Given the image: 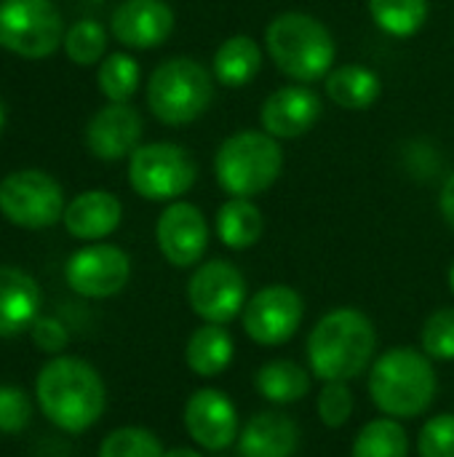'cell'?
<instances>
[{
  "label": "cell",
  "instance_id": "obj_1",
  "mask_svg": "<svg viewBox=\"0 0 454 457\" xmlns=\"http://www.w3.org/2000/svg\"><path fill=\"white\" fill-rule=\"evenodd\" d=\"M308 370L321 383H351L369 372L377 359V327L359 308H332L324 313L305 340Z\"/></svg>",
  "mask_w": 454,
  "mask_h": 457
},
{
  "label": "cell",
  "instance_id": "obj_2",
  "mask_svg": "<svg viewBox=\"0 0 454 457\" xmlns=\"http://www.w3.org/2000/svg\"><path fill=\"white\" fill-rule=\"evenodd\" d=\"M35 396L48 423L67 434L88 431L99 423L107 407L102 375L75 356H54L37 375Z\"/></svg>",
  "mask_w": 454,
  "mask_h": 457
},
{
  "label": "cell",
  "instance_id": "obj_3",
  "mask_svg": "<svg viewBox=\"0 0 454 457\" xmlns=\"http://www.w3.org/2000/svg\"><path fill=\"white\" fill-rule=\"evenodd\" d=\"M372 404L396 420L423 418L439 396V375L433 359L423 348L393 345L383 351L367 378Z\"/></svg>",
  "mask_w": 454,
  "mask_h": 457
},
{
  "label": "cell",
  "instance_id": "obj_4",
  "mask_svg": "<svg viewBox=\"0 0 454 457\" xmlns=\"http://www.w3.org/2000/svg\"><path fill=\"white\" fill-rule=\"evenodd\" d=\"M265 48L278 72L294 83H316L334 70L337 43L329 27L302 11L273 16L265 29Z\"/></svg>",
  "mask_w": 454,
  "mask_h": 457
},
{
  "label": "cell",
  "instance_id": "obj_5",
  "mask_svg": "<svg viewBox=\"0 0 454 457\" xmlns=\"http://www.w3.org/2000/svg\"><path fill=\"white\" fill-rule=\"evenodd\" d=\"M284 171V150L268 131L230 134L214 155L217 185L230 198H257L270 190Z\"/></svg>",
  "mask_w": 454,
  "mask_h": 457
},
{
  "label": "cell",
  "instance_id": "obj_6",
  "mask_svg": "<svg viewBox=\"0 0 454 457\" xmlns=\"http://www.w3.org/2000/svg\"><path fill=\"white\" fill-rule=\"evenodd\" d=\"M217 78L198 59L171 56L147 80V107L163 126H187L214 102Z\"/></svg>",
  "mask_w": 454,
  "mask_h": 457
},
{
  "label": "cell",
  "instance_id": "obj_7",
  "mask_svg": "<svg viewBox=\"0 0 454 457\" xmlns=\"http://www.w3.org/2000/svg\"><path fill=\"white\" fill-rule=\"evenodd\" d=\"M198 179V166L182 145L147 142L128 155V185L144 201H177Z\"/></svg>",
  "mask_w": 454,
  "mask_h": 457
},
{
  "label": "cell",
  "instance_id": "obj_8",
  "mask_svg": "<svg viewBox=\"0 0 454 457\" xmlns=\"http://www.w3.org/2000/svg\"><path fill=\"white\" fill-rule=\"evenodd\" d=\"M64 43V21L54 0H0V46L45 59Z\"/></svg>",
  "mask_w": 454,
  "mask_h": 457
},
{
  "label": "cell",
  "instance_id": "obj_9",
  "mask_svg": "<svg viewBox=\"0 0 454 457\" xmlns=\"http://www.w3.org/2000/svg\"><path fill=\"white\" fill-rule=\"evenodd\" d=\"M64 209L62 185L40 169H21L0 182V212L19 228H51L64 217Z\"/></svg>",
  "mask_w": 454,
  "mask_h": 457
},
{
  "label": "cell",
  "instance_id": "obj_10",
  "mask_svg": "<svg viewBox=\"0 0 454 457\" xmlns=\"http://www.w3.org/2000/svg\"><path fill=\"white\" fill-rule=\"evenodd\" d=\"M187 303L203 324L227 327L244 313L249 303V287L238 265L230 260H209L193 270L187 281Z\"/></svg>",
  "mask_w": 454,
  "mask_h": 457
},
{
  "label": "cell",
  "instance_id": "obj_11",
  "mask_svg": "<svg viewBox=\"0 0 454 457\" xmlns=\"http://www.w3.org/2000/svg\"><path fill=\"white\" fill-rule=\"evenodd\" d=\"M305 300L289 284H268L254 292L241 313V327L254 345H286L302 327Z\"/></svg>",
  "mask_w": 454,
  "mask_h": 457
},
{
  "label": "cell",
  "instance_id": "obj_12",
  "mask_svg": "<svg viewBox=\"0 0 454 457\" xmlns=\"http://www.w3.org/2000/svg\"><path fill=\"white\" fill-rule=\"evenodd\" d=\"M70 289L88 300H107L126 289L131 278V260L115 244H91L78 249L64 268Z\"/></svg>",
  "mask_w": 454,
  "mask_h": 457
},
{
  "label": "cell",
  "instance_id": "obj_13",
  "mask_svg": "<svg viewBox=\"0 0 454 457\" xmlns=\"http://www.w3.org/2000/svg\"><path fill=\"white\" fill-rule=\"evenodd\" d=\"M185 431L206 453H225L238 442L241 415L235 402L219 388H198L185 402Z\"/></svg>",
  "mask_w": 454,
  "mask_h": 457
},
{
  "label": "cell",
  "instance_id": "obj_14",
  "mask_svg": "<svg viewBox=\"0 0 454 457\" xmlns=\"http://www.w3.org/2000/svg\"><path fill=\"white\" fill-rule=\"evenodd\" d=\"M155 241L169 265L195 268L209 249V222L195 204L171 201L155 222Z\"/></svg>",
  "mask_w": 454,
  "mask_h": 457
},
{
  "label": "cell",
  "instance_id": "obj_15",
  "mask_svg": "<svg viewBox=\"0 0 454 457\" xmlns=\"http://www.w3.org/2000/svg\"><path fill=\"white\" fill-rule=\"evenodd\" d=\"M110 32L126 48H158L174 32V11L166 0H123L112 11Z\"/></svg>",
  "mask_w": 454,
  "mask_h": 457
},
{
  "label": "cell",
  "instance_id": "obj_16",
  "mask_svg": "<svg viewBox=\"0 0 454 457\" xmlns=\"http://www.w3.org/2000/svg\"><path fill=\"white\" fill-rule=\"evenodd\" d=\"M142 115L128 102H110L86 126V147L99 161H120L142 142Z\"/></svg>",
  "mask_w": 454,
  "mask_h": 457
},
{
  "label": "cell",
  "instance_id": "obj_17",
  "mask_svg": "<svg viewBox=\"0 0 454 457\" xmlns=\"http://www.w3.org/2000/svg\"><path fill=\"white\" fill-rule=\"evenodd\" d=\"M318 118L321 96L305 83L276 88L260 110L262 131H268L276 139H297L308 134L318 123Z\"/></svg>",
  "mask_w": 454,
  "mask_h": 457
},
{
  "label": "cell",
  "instance_id": "obj_18",
  "mask_svg": "<svg viewBox=\"0 0 454 457\" xmlns=\"http://www.w3.org/2000/svg\"><path fill=\"white\" fill-rule=\"evenodd\" d=\"M300 426L292 415L281 410L254 412L238 434V455L241 457H294L300 450Z\"/></svg>",
  "mask_w": 454,
  "mask_h": 457
},
{
  "label": "cell",
  "instance_id": "obj_19",
  "mask_svg": "<svg viewBox=\"0 0 454 457\" xmlns=\"http://www.w3.org/2000/svg\"><path fill=\"white\" fill-rule=\"evenodd\" d=\"M123 220L120 201L107 190H86L72 198L64 209V228L72 238L80 241H102L118 230Z\"/></svg>",
  "mask_w": 454,
  "mask_h": 457
},
{
  "label": "cell",
  "instance_id": "obj_20",
  "mask_svg": "<svg viewBox=\"0 0 454 457\" xmlns=\"http://www.w3.org/2000/svg\"><path fill=\"white\" fill-rule=\"evenodd\" d=\"M40 311V287L21 268H0V337L29 329Z\"/></svg>",
  "mask_w": 454,
  "mask_h": 457
},
{
  "label": "cell",
  "instance_id": "obj_21",
  "mask_svg": "<svg viewBox=\"0 0 454 457\" xmlns=\"http://www.w3.org/2000/svg\"><path fill=\"white\" fill-rule=\"evenodd\" d=\"M235 356V340L225 324H203L198 327L185 345V364L201 380L219 378Z\"/></svg>",
  "mask_w": 454,
  "mask_h": 457
},
{
  "label": "cell",
  "instance_id": "obj_22",
  "mask_svg": "<svg viewBox=\"0 0 454 457\" xmlns=\"http://www.w3.org/2000/svg\"><path fill=\"white\" fill-rule=\"evenodd\" d=\"M313 388V372L292 359H270L254 372V391L276 404L289 407L302 402Z\"/></svg>",
  "mask_w": 454,
  "mask_h": 457
},
{
  "label": "cell",
  "instance_id": "obj_23",
  "mask_svg": "<svg viewBox=\"0 0 454 457\" xmlns=\"http://www.w3.org/2000/svg\"><path fill=\"white\" fill-rule=\"evenodd\" d=\"M262 70V48L252 35H230L211 59V72L225 88L249 86Z\"/></svg>",
  "mask_w": 454,
  "mask_h": 457
},
{
  "label": "cell",
  "instance_id": "obj_24",
  "mask_svg": "<svg viewBox=\"0 0 454 457\" xmlns=\"http://www.w3.org/2000/svg\"><path fill=\"white\" fill-rule=\"evenodd\" d=\"M324 88H326V96L337 107L361 112V110H369L380 99L383 80L375 70L364 64H343V67H334L324 78Z\"/></svg>",
  "mask_w": 454,
  "mask_h": 457
},
{
  "label": "cell",
  "instance_id": "obj_25",
  "mask_svg": "<svg viewBox=\"0 0 454 457\" xmlns=\"http://www.w3.org/2000/svg\"><path fill=\"white\" fill-rule=\"evenodd\" d=\"M214 225H217V238L233 252L252 249L265 230L262 212L252 198H227L219 206Z\"/></svg>",
  "mask_w": 454,
  "mask_h": 457
},
{
  "label": "cell",
  "instance_id": "obj_26",
  "mask_svg": "<svg viewBox=\"0 0 454 457\" xmlns=\"http://www.w3.org/2000/svg\"><path fill=\"white\" fill-rule=\"evenodd\" d=\"M351 457H409V431L396 418H375L359 428Z\"/></svg>",
  "mask_w": 454,
  "mask_h": 457
},
{
  "label": "cell",
  "instance_id": "obj_27",
  "mask_svg": "<svg viewBox=\"0 0 454 457\" xmlns=\"http://www.w3.org/2000/svg\"><path fill=\"white\" fill-rule=\"evenodd\" d=\"M372 21L391 37H412L428 21V0H369Z\"/></svg>",
  "mask_w": 454,
  "mask_h": 457
},
{
  "label": "cell",
  "instance_id": "obj_28",
  "mask_svg": "<svg viewBox=\"0 0 454 457\" xmlns=\"http://www.w3.org/2000/svg\"><path fill=\"white\" fill-rule=\"evenodd\" d=\"M96 83L107 102H128L139 88V62L123 51L104 56L99 62Z\"/></svg>",
  "mask_w": 454,
  "mask_h": 457
},
{
  "label": "cell",
  "instance_id": "obj_29",
  "mask_svg": "<svg viewBox=\"0 0 454 457\" xmlns=\"http://www.w3.org/2000/svg\"><path fill=\"white\" fill-rule=\"evenodd\" d=\"M166 450L150 428L139 426H123L110 431L102 445H99V457H163Z\"/></svg>",
  "mask_w": 454,
  "mask_h": 457
},
{
  "label": "cell",
  "instance_id": "obj_30",
  "mask_svg": "<svg viewBox=\"0 0 454 457\" xmlns=\"http://www.w3.org/2000/svg\"><path fill=\"white\" fill-rule=\"evenodd\" d=\"M64 51H67L70 62H75L80 67H91V64L102 62V56L107 51V29L94 19L75 21L64 32Z\"/></svg>",
  "mask_w": 454,
  "mask_h": 457
},
{
  "label": "cell",
  "instance_id": "obj_31",
  "mask_svg": "<svg viewBox=\"0 0 454 457\" xmlns=\"http://www.w3.org/2000/svg\"><path fill=\"white\" fill-rule=\"evenodd\" d=\"M353 410H356V396L351 391V383L343 380L321 383V391L316 396V415L326 428L332 431L345 428L353 418Z\"/></svg>",
  "mask_w": 454,
  "mask_h": 457
},
{
  "label": "cell",
  "instance_id": "obj_32",
  "mask_svg": "<svg viewBox=\"0 0 454 457\" xmlns=\"http://www.w3.org/2000/svg\"><path fill=\"white\" fill-rule=\"evenodd\" d=\"M420 348L433 361H454V308L433 311L420 332Z\"/></svg>",
  "mask_w": 454,
  "mask_h": 457
},
{
  "label": "cell",
  "instance_id": "obj_33",
  "mask_svg": "<svg viewBox=\"0 0 454 457\" xmlns=\"http://www.w3.org/2000/svg\"><path fill=\"white\" fill-rule=\"evenodd\" d=\"M420 457H454V415L442 412L423 423L417 434Z\"/></svg>",
  "mask_w": 454,
  "mask_h": 457
},
{
  "label": "cell",
  "instance_id": "obj_34",
  "mask_svg": "<svg viewBox=\"0 0 454 457\" xmlns=\"http://www.w3.org/2000/svg\"><path fill=\"white\" fill-rule=\"evenodd\" d=\"M32 402L16 386H0V434H21L29 426Z\"/></svg>",
  "mask_w": 454,
  "mask_h": 457
},
{
  "label": "cell",
  "instance_id": "obj_35",
  "mask_svg": "<svg viewBox=\"0 0 454 457\" xmlns=\"http://www.w3.org/2000/svg\"><path fill=\"white\" fill-rule=\"evenodd\" d=\"M29 337L32 343L43 351V353H62L70 343V332L59 319L51 316H37L35 324L29 327Z\"/></svg>",
  "mask_w": 454,
  "mask_h": 457
},
{
  "label": "cell",
  "instance_id": "obj_36",
  "mask_svg": "<svg viewBox=\"0 0 454 457\" xmlns=\"http://www.w3.org/2000/svg\"><path fill=\"white\" fill-rule=\"evenodd\" d=\"M439 212L444 217V222L454 230V171L444 179L442 193H439Z\"/></svg>",
  "mask_w": 454,
  "mask_h": 457
},
{
  "label": "cell",
  "instance_id": "obj_37",
  "mask_svg": "<svg viewBox=\"0 0 454 457\" xmlns=\"http://www.w3.org/2000/svg\"><path fill=\"white\" fill-rule=\"evenodd\" d=\"M163 457H203L198 450H193V447H174V450H166V455Z\"/></svg>",
  "mask_w": 454,
  "mask_h": 457
},
{
  "label": "cell",
  "instance_id": "obj_38",
  "mask_svg": "<svg viewBox=\"0 0 454 457\" xmlns=\"http://www.w3.org/2000/svg\"><path fill=\"white\" fill-rule=\"evenodd\" d=\"M3 126H5V107H3V99H0V131H3Z\"/></svg>",
  "mask_w": 454,
  "mask_h": 457
},
{
  "label": "cell",
  "instance_id": "obj_39",
  "mask_svg": "<svg viewBox=\"0 0 454 457\" xmlns=\"http://www.w3.org/2000/svg\"><path fill=\"white\" fill-rule=\"evenodd\" d=\"M447 281H450V289H452V295H454V262L450 265V276H447Z\"/></svg>",
  "mask_w": 454,
  "mask_h": 457
}]
</instances>
